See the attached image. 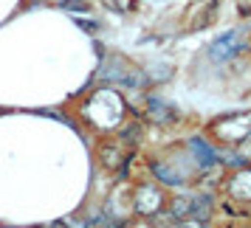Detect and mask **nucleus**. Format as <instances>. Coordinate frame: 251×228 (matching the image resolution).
<instances>
[{"label":"nucleus","mask_w":251,"mask_h":228,"mask_svg":"<svg viewBox=\"0 0 251 228\" xmlns=\"http://www.w3.org/2000/svg\"><path fill=\"white\" fill-rule=\"evenodd\" d=\"M203 136L220 147H237L240 141H246L251 136V110L249 113H228L209 121Z\"/></svg>","instance_id":"nucleus-1"},{"label":"nucleus","mask_w":251,"mask_h":228,"mask_svg":"<svg viewBox=\"0 0 251 228\" xmlns=\"http://www.w3.org/2000/svg\"><path fill=\"white\" fill-rule=\"evenodd\" d=\"M102 3L110 9V12H119V14H130L133 9H136L133 0H102Z\"/></svg>","instance_id":"nucleus-8"},{"label":"nucleus","mask_w":251,"mask_h":228,"mask_svg":"<svg viewBox=\"0 0 251 228\" xmlns=\"http://www.w3.org/2000/svg\"><path fill=\"white\" fill-rule=\"evenodd\" d=\"M237 155L243 163H251V136L246 138V141H240L237 144Z\"/></svg>","instance_id":"nucleus-9"},{"label":"nucleus","mask_w":251,"mask_h":228,"mask_svg":"<svg viewBox=\"0 0 251 228\" xmlns=\"http://www.w3.org/2000/svg\"><path fill=\"white\" fill-rule=\"evenodd\" d=\"M141 133H144L141 121H127V127L119 130V138H122V141H130V147H136L138 141H141Z\"/></svg>","instance_id":"nucleus-7"},{"label":"nucleus","mask_w":251,"mask_h":228,"mask_svg":"<svg viewBox=\"0 0 251 228\" xmlns=\"http://www.w3.org/2000/svg\"><path fill=\"white\" fill-rule=\"evenodd\" d=\"M147 118L152 121V124H158V127H175V121H178V110H175L170 102L150 96L147 99Z\"/></svg>","instance_id":"nucleus-6"},{"label":"nucleus","mask_w":251,"mask_h":228,"mask_svg":"<svg viewBox=\"0 0 251 228\" xmlns=\"http://www.w3.org/2000/svg\"><path fill=\"white\" fill-rule=\"evenodd\" d=\"M167 203H170V194L164 192V183L161 181H147L138 183L133 189V197H130V205L133 211L141 217H158L167 211Z\"/></svg>","instance_id":"nucleus-2"},{"label":"nucleus","mask_w":251,"mask_h":228,"mask_svg":"<svg viewBox=\"0 0 251 228\" xmlns=\"http://www.w3.org/2000/svg\"><path fill=\"white\" fill-rule=\"evenodd\" d=\"M220 192H223V197L228 203L251 208V163H240V166L226 169Z\"/></svg>","instance_id":"nucleus-4"},{"label":"nucleus","mask_w":251,"mask_h":228,"mask_svg":"<svg viewBox=\"0 0 251 228\" xmlns=\"http://www.w3.org/2000/svg\"><path fill=\"white\" fill-rule=\"evenodd\" d=\"M79 25L85 31H99V23H93V20H79Z\"/></svg>","instance_id":"nucleus-11"},{"label":"nucleus","mask_w":251,"mask_h":228,"mask_svg":"<svg viewBox=\"0 0 251 228\" xmlns=\"http://www.w3.org/2000/svg\"><path fill=\"white\" fill-rule=\"evenodd\" d=\"M192 205H195V189H186V186H183V192L170 194V203H167V217H170V223L183 226V223L192 217Z\"/></svg>","instance_id":"nucleus-5"},{"label":"nucleus","mask_w":251,"mask_h":228,"mask_svg":"<svg viewBox=\"0 0 251 228\" xmlns=\"http://www.w3.org/2000/svg\"><path fill=\"white\" fill-rule=\"evenodd\" d=\"M249 48H251L249 31L231 28V31H226L223 37H217L215 43L209 46L206 57H209V62H212V65H226V62H231V59L249 54Z\"/></svg>","instance_id":"nucleus-3"},{"label":"nucleus","mask_w":251,"mask_h":228,"mask_svg":"<svg viewBox=\"0 0 251 228\" xmlns=\"http://www.w3.org/2000/svg\"><path fill=\"white\" fill-rule=\"evenodd\" d=\"M59 6L62 9H74V12H88V3L85 0H62Z\"/></svg>","instance_id":"nucleus-10"}]
</instances>
